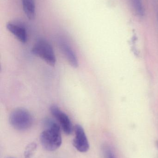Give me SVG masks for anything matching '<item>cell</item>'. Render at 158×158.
<instances>
[{
  "instance_id": "1",
  "label": "cell",
  "mask_w": 158,
  "mask_h": 158,
  "mask_svg": "<svg viewBox=\"0 0 158 158\" xmlns=\"http://www.w3.org/2000/svg\"><path fill=\"white\" fill-rule=\"evenodd\" d=\"M44 123L46 129L40 136L41 144L45 150L54 151L59 148L62 143L60 127L51 119H45Z\"/></svg>"
},
{
  "instance_id": "2",
  "label": "cell",
  "mask_w": 158,
  "mask_h": 158,
  "mask_svg": "<svg viewBox=\"0 0 158 158\" xmlns=\"http://www.w3.org/2000/svg\"><path fill=\"white\" fill-rule=\"evenodd\" d=\"M9 123L16 130L24 131L29 129L32 124V115L27 110L22 108L15 109L9 116Z\"/></svg>"
},
{
  "instance_id": "3",
  "label": "cell",
  "mask_w": 158,
  "mask_h": 158,
  "mask_svg": "<svg viewBox=\"0 0 158 158\" xmlns=\"http://www.w3.org/2000/svg\"><path fill=\"white\" fill-rule=\"evenodd\" d=\"M32 52L51 65L53 66L55 64L56 60L53 49L50 44L45 40H39L33 46Z\"/></svg>"
},
{
  "instance_id": "4",
  "label": "cell",
  "mask_w": 158,
  "mask_h": 158,
  "mask_svg": "<svg viewBox=\"0 0 158 158\" xmlns=\"http://www.w3.org/2000/svg\"><path fill=\"white\" fill-rule=\"evenodd\" d=\"M50 110L51 114L60 123L65 134H71L73 131V126L68 116L56 105L51 106Z\"/></svg>"
},
{
  "instance_id": "5",
  "label": "cell",
  "mask_w": 158,
  "mask_h": 158,
  "mask_svg": "<svg viewBox=\"0 0 158 158\" xmlns=\"http://www.w3.org/2000/svg\"><path fill=\"white\" fill-rule=\"evenodd\" d=\"M74 131L75 137L73 140V145L79 152H87L90 146L83 128L80 125L77 124L74 127Z\"/></svg>"
},
{
  "instance_id": "6",
  "label": "cell",
  "mask_w": 158,
  "mask_h": 158,
  "mask_svg": "<svg viewBox=\"0 0 158 158\" xmlns=\"http://www.w3.org/2000/svg\"><path fill=\"white\" fill-rule=\"evenodd\" d=\"M6 28L21 43H25L27 41V31L24 27L12 22H8L6 24Z\"/></svg>"
},
{
  "instance_id": "7",
  "label": "cell",
  "mask_w": 158,
  "mask_h": 158,
  "mask_svg": "<svg viewBox=\"0 0 158 158\" xmlns=\"http://www.w3.org/2000/svg\"><path fill=\"white\" fill-rule=\"evenodd\" d=\"M60 47L61 51L70 64L73 67H78L79 65L78 59L71 47L65 42L60 43Z\"/></svg>"
},
{
  "instance_id": "8",
  "label": "cell",
  "mask_w": 158,
  "mask_h": 158,
  "mask_svg": "<svg viewBox=\"0 0 158 158\" xmlns=\"http://www.w3.org/2000/svg\"><path fill=\"white\" fill-rule=\"evenodd\" d=\"M22 7L25 15L29 20H32L35 17V6L34 0H22Z\"/></svg>"
},
{
  "instance_id": "9",
  "label": "cell",
  "mask_w": 158,
  "mask_h": 158,
  "mask_svg": "<svg viewBox=\"0 0 158 158\" xmlns=\"http://www.w3.org/2000/svg\"><path fill=\"white\" fill-rule=\"evenodd\" d=\"M135 10L138 15L140 16L144 15V9L142 0H131Z\"/></svg>"
},
{
  "instance_id": "10",
  "label": "cell",
  "mask_w": 158,
  "mask_h": 158,
  "mask_svg": "<svg viewBox=\"0 0 158 158\" xmlns=\"http://www.w3.org/2000/svg\"><path fill=\"white\" fill-rule=\"evenodd\" d=\"M36 145L35 143H31L28 146L27 148L25 153V158H30L31 156H32L33 151L35 150L36 148Z\"/></svg>"
},
{
  "instance_id": "11",
  "label": "cell",
  "mask_w": 158,
  "mask_h": 158,
  "mask_svg": "<svg viewBox=\"0 0 158 158\" xmlns=\"http://www.w3.org/2000/svg\"><path fill=\"white\" fill-rule=\"evenodd\" d=\"M107 158H115L112 152L109 149H106L105 151Z\"/></svg>"
},
{
  "instance_id": "12",
  "label": "cell",
  "mask_w": 158,
  "mask_h": 158,
  "mask_svg": "<svg viewBox=\"0 0 158 158\" xmlns=\"http://www.w3.org/2000/svg\"><path fill=\"white\" fill-rule=\"evenodd\" d=\"M156 145H157V147L158 148V141H156Z\"/></svg>"
},
{
  "instance_id": "13",
  "label": "cell",
  "mask_w": 158,
  "mask_h": 158,
  "mask_svg": "<svg viewBox=\"0 0 158 158\" xmlns=\"http://www.w3.org/2000/svg\"></svg>"
}]
</instances>
